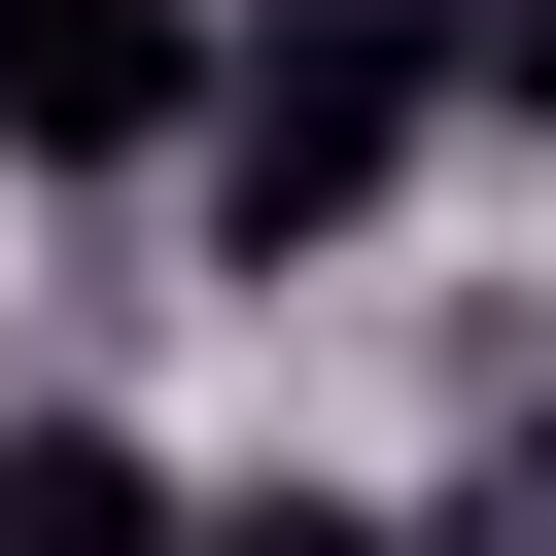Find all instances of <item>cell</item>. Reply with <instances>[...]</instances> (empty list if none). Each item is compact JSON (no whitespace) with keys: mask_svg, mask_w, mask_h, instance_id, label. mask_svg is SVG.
<instances>
[{"mask_svg":"<svg viewBox=\"0 0 556 556\" xmlns=\"http://www.w3.org/2000/svg\"><path fill=\"white\" fill-rule=\"evenodd\" d=\"M417 139H452V0H243L208 35V243L243 278H313Z\"/></svg>","mask_w":556,"mask_h":556,"instance_id":"obj_1","label":"cell"},{"mask_svg":"<svg viewBox=\"0 0 556 556\" xmlns=\"http://www.w3.org/2000/svg\"><path fill=\"white\" fill-rule=\"evenodd\" d=\"M208 35H243V0H0V139H35V174H174V139H208Z\"/></svg>","mask_w":556,"mask_h":556,"instance_id":"obj_2","label":"cell"},{"mask_svg":"<svg viewBox=\"0 0 556 556\" xmlns=\"http://www.w3.org/2000/svg\"><path fill=\"white\" fill-rule=\"evenodd\" d=\"M0 556H174V452L139 417H0Z\"/></svg>","mask_w":556,"mask_h":556,"instance_id":"obj_3","label":"cell"},{"mask_svg":"<svg viewBox=\"0 0 556 556\" xmlns=\"http://www.w3.org/2000/svg\"><path fill=\"white\" fill-rule=\"evenodd\" d=\"M174 556H417V521H348V486H243V521H174Z\"/></svg>","mask_w":556,"mask_h":556,"instance_id":"obj_4","label":"cell"},{"mask_svg":"<svg viewBox=\"0 0 556 556\" xmlns=\"http://www.w3.org/2000/svg\"><path fill=\"white\" fill-rule=\"evenodd\" d=\"M417 556H556V417H521V452H486V486H452Z\"/></svg>","mask_w":556,"mask_h":556,"instance_id":"obj_5","label":"cell"},{"mask_svg":"<svg viewBox=\"0 0 556 556\" xmlns=\"http://www.w3.org/2000/svg\"><path fill=\"white\" fill-rule=\"evenodd\" d=\"M486 104H521V139H556V0H521V35H486Z\"/></svg>","mask_w":556,"mask_h":556,"instance_id":"obj_6","label":"cell"}]
</instances>
